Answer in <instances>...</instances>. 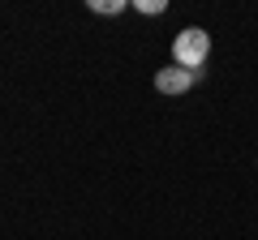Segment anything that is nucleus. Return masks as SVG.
Wrapping results in <instances>:
<instances>
[{"instance_id":"obj_1","label":"nucleus","mask_w":258,"mask_h":240,"mask_svg":"<svg viewBox=\"0 0 258 240\" xmlns=\"http://www.w3.org/2000/svg\"><path fill=\"white\" fill-rule=\"evenodd\" d=\"M172 56H176V65H181V69L198 73V69H203V60L211 56V35H207V30H198V26L181 30V35L172 39Z\"/></svg>"},{"instance_id":"obj_2","label":"nucleus","mask_w":258,"mask_h":240,"mask_svg":"<svg viewBox=\"0 0 258 240\" xmlns=\"http://www.w3.org/2000/svg\"><path fill=\"white\" fill-rule=\"evenodd\" d=\"M194 82H198V73H189V69H181V65L176 69H159L155 73V90L159 94H185Z\"/></svg>"},{"instance_id":"obj_3","label":"nucleus","mask_w":258,"mask_h":240,"mask_svg":"<svg viewBox=\"0 0 258 240\" xmlns=\"http://www.w3.org/2000/svg\"><path fill=\"white\" fill-rule=\"evenodd\" d=\"M91 9L95 13H120V9H125V0H91Z\"/></svg>"},{"instance_id":"obj_4","label":"nucleus","mask_w":258,"mask_h":240,"mask_svg":"<svg viewBox=\"0 0 258 240\" xmlns=\"http://www.w3.org/2000/svg\"><path fill=\"white\" fill-rule=\"evenodd\" d=\"M138 9H142V13H164L168 5H164V0H138Z\"/></svg>"}]
</instances>
